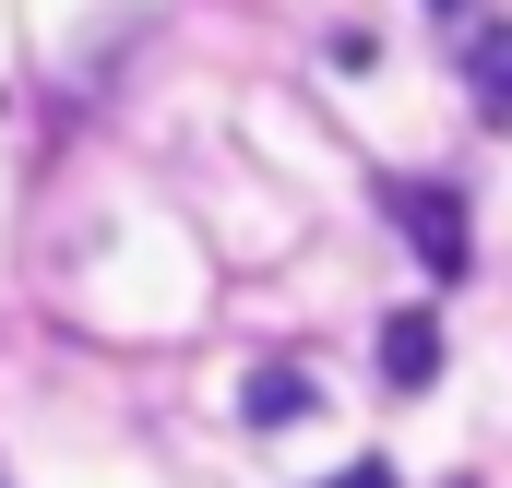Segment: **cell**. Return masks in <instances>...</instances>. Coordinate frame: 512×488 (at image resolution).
I'll return each instance as SVG.
<instances>
[{
  "label": "cell",
  "instance_id": "cell-1",
  "mask_svg": "<svg viewBox=\"0 0 512 488\" xmlns=\"http://www.w3.org/2000/svg\"><path fill=\"white\" fill-rule=\"evenodd\" d=\"M382 215L405 227V250H417V274H429V286H453V274H465V203H453L441 179H382Z\"/></svg>",
  "mask_w": 512,
  "mask_h": 488
},
{
  "label": "cell",
  "instance_id": "cell-2",
  "mask_svg": "<svg viewBox=\"0 0 512 488\" xmlns=\"http://www.w3.org/2000/svg\"><path fill=\"white\" fill-rule=\"evenodd\" d=\"M310 405H322V393H310V369H298V358H262L251 393H239V417H251V429H298Z\"/></svg>",
  "mask_w": 512,
  "mask_h": 488
},
{
  "label": "cell",
  "instance_id": "cell-3",
  "mask_svg": "<svg viewBox=\"0 0 512 488\" xmlns=\"http://www.w3.org/2000/svg\"><path fill=\"white\" fill-rule=\"evenodd\" d=\"M429 369H441V322L429 310H393L382 322V381L393 393H429Z\"/></svg>",
  "mask_w": 512,
  "mask_h": 488
},
{
  "label": "cell",
  "instance_id": "cell-4",
  "mask_svg": "<svg viewBox=\"0 0 512 488\" xmlns=\"http://www.w3.org/2000/svg\"><path fill=\"white\" fill-rule=\"evenodd\" d=\"M465 84H477V120L512 131V24H477L465 36Z\"/></svg>",
  "mask_w": 512,
  "mask_h": 488
},
{
  "label": "cell",
  "instance_id": "cell-5",
  "mask_svg": "<svg viewBox=\"0 0 512 488\" xmlns=\"http://www.w3.org/2000/svg\"><path fill=\"white\" fill-rule=\"evenodd\" d=\"M322 488H393V465H334Z\"/></svg>",
  "mask_w": 512,
  "mask_h": 488
}]
</instances>
